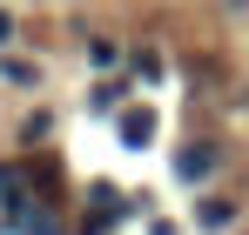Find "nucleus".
Masks as SVG:
<instances>
[{"label": "nucleus", "mask_w": 249, "mask_h": 235, "mask_svg": "<svg viewBox=\"0 0 249 235\" xmlns=\"http://www.w3.org/2000/svg\"><path fill=\"white\" fill-rule=\"evenodd\" d=\"M148 134H155V115H148V108H142V115H122V141L128 148H142Z\"/></svg>", "instance_id": "1"}, {"label": "nucleus", "mask_w": 249, "mask_h": 235, "mask_svg": "<svg viewBox=\"0 0 249 235\" xmlns=\"http://www.w3.org/2000/svg\"><path fill=\"white\" fill-rule=\"evenodd\" d=\"M175 168H182V182H202L209 168H215V155H209V148H182V161H175Z\"/></svg>", "instance_id": "2"}, {"label": "nucleus", "mask_w": 249, "mask_h": 235, "mask_svg": "<svg viewBox=\"0 0 249 235\" xmlns=\"http://www.w3.org/2000/svg\"><path fill=\"white\" fill-rule=\"evenodd\" d=\"M27 182H34L41 195H54V188H61V168H54V161H27Z\"/></svg>", "instance_id": "3"}, {"label": "nucleus", "mask_w": 249, "mask_h": 235, "mask_svg": "<svg viewBox=\"0 0 249 235\" xmlns=\"http://www.w3.org/2000/svg\"><path fill=\"white\" fill-rule=\"evenodd\" d=\"M202 229H229V201H209V208H202Z\"/></svg>", "instance_id": "4"}, {"label": "nucleus", "mask_w": 249, "mask_h": 235, "mask_svg": "<svg viewBox=\"0 0 249 235\" xmlns=\"http://www.w3.org/2000/svg\"><path fill=\"white\" fill-rule=\"evenodd\" d=\"M7 34H14V20H7V14H0V40H7Z\"/></svg>", "instance_id": "5"}]
</instances>
